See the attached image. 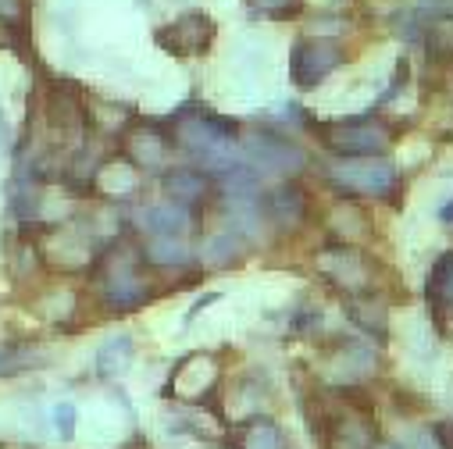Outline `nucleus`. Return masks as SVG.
<instances>
[{"label":"nucleus","instance_id":"f257e3e1","mask_svg":"<svg viewBox=\"0 0 453 449\" xmlns=\"http://www.w3.org/2000/svg\"><path fill=\"white\" fill-rule=\"evenodd\" d=\"M243 157H247V168L272 171V175H296L307 164V154L293 140H286L279 133H254V136H247Z\"/></svg>","mask_w":453,"mask_h":449},{"label":"nucleus","instance_id":"9d476101","mask_svg":"<svg viewBox=\"0 0 453 449\" xmlns=\"http://www.w3.org/2000/svg\"><path fill=\"white\" fill-rule=\"evenodd\" d=\"M129 354H133V339H129V335H119V339L104 343L100 354H96V371H100V375H115V371H122L126 361H129Z\"/></svg>","mask_w":453,"mask_h":449},{"label":"nucleus","instance_id":"ddd939ff","mask_svg":"<svg viewBox=\"0 0 453 449\" xmlns=\"http://www.w3.org/2000/svg\"><path fill=\"white\" fill-rule=\"evenodd\" d=\"M240 243H236V236H214L211 243H207V250H214V254H207L214 264H221V261H229L233 257V250H236Z\"/></svg>","mask_w":453,"mask_h":449},{"label":"nucleus","instance_id":"9b49d317","mask_svg":"<svg viewBox=\"0 0 453 449\" xmlns=\"http://www.w3.org/2000/svg\"><path fill=\"white\" fill-rule=\"evenodd\" d=\"M147 261L157 264V268H179V264L189 261V250L179 240H154L147 247Z\"/></svg>","mask_w":453,"mask_h":449},{"label":"nucleus","instance_id":"f03ea898","mask_svg":"<svg viewBox=\"0 0 453 449\" xmlns=\"http://www.w3.org/2000/svg\"><path fill=\"white\" fill-rule=\"evenodd\" d=\"M332 182L347 193H357V196H382L396 186V168L389 161H375V157H350L332 168Z\"/></svg>","mask_w":453,"mask_h":449},{"label":"nucleus","instance_id":"6e6552de","mask_svg":"<svg viewBox=\"0 0 453 449\" xmlns=\"http://www.w3.org/2000/svg\"><path fill=\"white\" fill-rule=\"evenodd\" d=\"M265 214L275 221V224H296L303 214H307V200L296 186H279L272 193H265Z\"/></svg>","mask_w":453,"mask_h":449},{"label":"nucleus","instance_id":"7ed1b4c3","mask_svg":"<svg viewBox=\"0 0 453 449\" xmlns=\"http://www.w3.org/2000/svg\"><path fill=\"white\" fill-rule=\"evenodd\" d=\"M339 65H343V47L335 40H300L289 57V75L300 89H314Z\"/></svg>","mask_w":453,"mask_h":449},{"label":"nucleus","instance_id":"4468645a","mask_svg":"<svg viewBox=\"0 0 453 449\" xmlns=\"http://www.w3.org/2000/svg\"><path fill=\"white\" fill-rule=\"evenodd\" d=\"M0 19H4L8 26L12 22H26V0H0Z\"/></svg>","mask_w":453,"mask_h":449},{"label":"nucleus","instance_id":"39448f33","mask_svg":"<svg viewBox=\"0 0 453 449\" xmlns=\"http://www.w3.org/2000/svg\"><path fill=\"white\" fill-rule=\"evenodd\" d=\"M154 40H157L168 54H175V57H196V54H203V50L214 43V22H211V15H203V11H189V15H182V19L168 22V26H161Z\"/></svg>","mask_w":453,"mask_h":449},{"label":"nucleus","instance_id":"423d86ee","mask_svg":"<svg viewBox=\"0 0 453 449\" xmlns=\"http://www.w3.org/2000/svg\"><path fill=\"white\" fill-rule=\"evenodd\" d=\"M425 293H428V307H432V314H435L439 321L453 317V250L435 261Z\"/></svg>","mask_w":453,"mask_h":449},{"label":"nucleus","instance_id":"f8f14e48","mask_svg":"<svg viewBox=\"0 0 453 449\" xmlns=\"http://www.w3.org/2000/svg\"><path fill=\"white\" fill-rule=\"evenodd\" d=\"M54 424H58V435H61V438H72V435H75V407H72V403H58Z\"/></svg>","mask_w":453,"mask_h":449},{"label":"nucleus","instance_id":"20e7f679","mask_svg":"<svg viewBox=\"0 0 453 449\" xmlns=\"http://www.w3.org/2000/svg\"><path fill=\"white\" fill-rule=\"evenodd\" d=\"M325 147L335 150L339 157H375L389 147V136L382 126L368 122V118H357V122H339L332 129H325Z\"/></svg>","mask_w":453,"mask_h":449},{"label":"nucleus","instance_id":"0eeeda50","mask_svg":"<svg viewBox=\"0 0 453 449\" xmlns=\"http://www.w3.org/2000/svg\"><path fill=\"white\" fill-rule=\"evenodd\" d=\"M186 224H189V214H186V207H179V203H154V207H147L143 210V229L154 236V240H175V236H182L186 232Z\"/></svg>","mask_w":453,"mask_h":449},{"label":"nucleus","instance_id":"1a4fd4ad","mask_svg":"<svg viewBox=\"0 0 453 449\" xmlns=\"http://www.w3.org/2000/svg\"><path fill=\"white\" fill-rule=\"evenodd\" d=\"M207 189H211V182H207V175L196 171V168H175V171L165 175V193H168L172 203H179V207L203 200Z\"/></svg>","mask_w":453,"mask_h":449}]
</instances>
